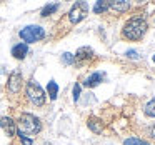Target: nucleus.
<instances>
[{
	"label": "nucleus",
	"instance_id": "4",
	"mask_svg": "<svg viewBox=\"0 0 155 145\" xmlns=\"http://www.w3.org/2000/svg\"><path fill=\"white\" fill-rule=\"evenodd\" d=\"M45 37V30L40 27V25H28V27L22 28L20 30V38L27 44H34V42H38Z\"/></svg>",
	"mask_w": 155,
	"mask_h": 145
},
{
	"label": "nucleus",
	"instance_id": "7",
	"mask_svg": "<svg viewBox=\"0 0 155 145\" xmlns=\"http://www.w3.org/2000/svg\"><path fill=\"white\" fill-rule=\"evenodd\" d=\"M0 127L5 130V133L8 135V137H14L15 133H17V125H15V122L12 120L10 117H2L0 118Z\"/></svg>",
	"mask_w": 155,
	"mask_h": 145
},
{
	"label": "nucleus",
	"instance_id": "15",
	"mask_svg": "<svg viewBox=\"0 0 155 145\" xmlns=\"http://www.w3.org/2000/svg\"><path fill=\"white\" fill-rule=\"evenodd\" d=\"M58 10V4H50V5H45L44 8H42V17H48V15H52L54 12Z\"/></svg>",
	"mask_w": 155,
	"mask_h": 145
},
{
	"label": "nucleus",
	"instance_id": "6",
	"mask_svg": "<svg viewBox=\"0 0 155 145\" xmlns=\"http://www.w3.org/2000/svg\"><path fill=\"white\" fill-rule=\"evenodd\" d=\"M7 88H8L10 94H17V92L22 88V74H20V72H12V74H10Z\"/></svg>",
	"mask_w": 155,
	"mask_h": 145
},
{
	"label": "nucleus",
	"instance_id": "12",
	"mask_svg": "<svg viewBox=\"0 0 155 145\" xmlns=\"http://www.w3.org/2000/svg\"><path fill=\"white\" fill-rule=\"evenodd\" d=\"M108 4H110V8H115L118 12H125L130 7V4H128L127 0H117V2H108Z\"/></svg>",
	"mask_w": 155,
	"mask_h": 145
},
{
	"label": "nucleus",
	"instance_id": "22",
	"mask_svg": "<svg viewBox=\"0 0 155 145\" xmlns=\"http://www.w3.org/2000/svg\"><path fill=\"white\" fill-rule=\"evenodd\" d=\"M147 132H148V135H150V137H152V138H153V140H155V125H152V127L148 128Z\"/></svg>",
	"mask_w": 155,
	"mask_h": 145
},
{
	"label": "nucleus",
	"instance_id": "8",
	"mask_svg": "<svg viewBox=\"0 0 155 145\" xmlns=\"http://www.w3.org/2000/svg\"><path fill=\"white\" fill-rule=\"evenodd\" d=\"M104 78H105V74H104V72H95V74L88 75V77L85 78L84 85H85V87H97V85L100 84Z\"/></svg>",
	"mask_w": 155,
	"mask_h": 145
},
{
	"label": "nucleus",
	"instance_id": "5",
	"mask_svg": "<svg viewBox=\"0 0 155 145\" xmlns=\"http://www.w3.org/2000/svg\"><path fill=\"white\" fill-rule=\"evenodd\" d=\"M87 14H88V5L85 2H77L68 12V20L72 24H78L80 20H84L87 17Z\"/></svg>",
	"mask_w": 155,
	"mask_h": 145
},
{
	"label": "nucleus",
	"instance_id": "16",
	"mask_svg": "<svg viewBox=\"0 0 155 145\" xmlns=\"http://www.w3.org/2000/svg\"><path fill=\"white\" fill-rule=\"evenodd\" d=\"M143 114L147 115V117H155V98H153V100H150L147 105H145Z\"/></svg>",
	"mask_w": 155,
	"mask_h": 145
},
{
	"label": "nucleus",
	"instance_id": "13",
	"mask_svg": "<svg viewBox=\"0 0 155 145\" xmlns=\"http://www.w3.org/2000/svg\"><path fill=\"white\" fill-rule=\"evenodd\" d=\"M108 8H110V4H108L107 0H98L97 4H95V7H94V12L95 14H105Z\"/></svg>",
	"mask_w": 155,
	"mask_h": 145
},
{
	"label": "nucleus",
	"instance_id": "14",
	"mask_svg": "<svg viewBox=\"0 0 155 145\" xmlns=\"http://www.w3.org/2000/svg\"><path fill=\"white\" fill-rule=\"evenodd\" d=\"M47 92H48V95H50L52 100H55L57 95H58V85L55 84L54 80H50V82H48V85H47Z\"/></svg>",
	"mask_w": 155,
	"mask_h": 145
},
{
	"label": "nucleus",
	"instance_id": "21",
	"mask_svg": "<svg viewBox=\"0 0 155 145\" xmlns=\"http://www.w3.org/2000/svg\"><path fill=\"white\" fill-rule=\"evenodd\" d=\"M127 57H130V58H138V54L135 50H128L127 52Z\"/></svg>",
	"mask_w": 155,
	"mask_h": 145
},
{
	"label": "nucleus",
	"instance_id": "9",
	"mask_svg": "<svg viewBox=\"0 0 155 145\" xmlns=\"http://www.w3.org/2000/svg\"><path fill=\"white\" fill-rule=\"evenodd\" d=\"M27 54H28V45L27 44H17L14 48H12V55H14L15 58H18V60L25 58Z\"/></svg>",
	"mask_w": 155,
	"mask_h": 145
},
{
	"label": "nucleus",
	"instance_id": "2",
	"mask_svg": "<svg viewBox=\"0 0 155 145\" xmlns=\"http://www.w3.org/2000/svg\"><path fill=\"white\" fill-rule=\"evenodd\" d=\"M42 130V124L35 115L32 114H22L18 118V135H35Z\"/></svg>",
	"mask_w": 155,
	"mask_h": 145
},
{
	"label": "nucleus",
	"instance_id": "17",
	"mask_svg": "<svg viewBox=\"0 0 155 145\" xmlns=\"http://www.w3.org/2000/svg\"><path fill=\"white\" fill-rule=\"evenodd\" d=\"M124 145H150L148 142L142 140V138H137V137H130L124 142Z\"/></svg>",
	"mask_w": 155,
	"mask_h": 145
},
{
	"label": "nucleus",
	"instance_id": "1",
	"mask_svg": "<svg viewBox=\"0 0 155 145\" xmlns=\"http://www.w3.org/2000/svg\"><path fill=\"white\" fill-rule=\"evenodd\" d=\"M147 32V22L142 17H132L125 22L122 35L128 40H140Z\"/></svg>",
	"mask_w": 155,
	"mask_h": 145
},
{
	"label": "nucleus",
	"instance_id": "23",
	"mask_svg": "<svg viewBox=\"0 0 155 145\" xmlns=\"http://www.w3.org/2000/svg\"><path fill=\"white\" fill-rule=\"evenodd\" d=\"M153 62H155V55H153Z\"/></svg>",
	"mask_w": 155,
	"mask_h": 145
},
{
	"label": "nucleus",
	"instance_id": "11",
	"mask_svg": "<svg viewBox=\"0 0 155 145\" xmlns=\"http://www.w3.org/2000/svg\"><path fill=\"white\" fill-rule=\"evenodd\" d=\"M92 54H94V50H92V48L82 47V48H78V50H77V54H75L74 57H75V60H84V58H90Z\"/></svg>",
	"mask_w": 155,
	"mask_h": 145
},
{
	"label": "nucleus",
	"instance_id": "10",
	"mask_svg": "<svg viewBox=\"0 0 155 145\" xmlns=\"http://www.w3.org/2000/svg\"><path fill=\"white\" fill-rule=\"evenodd\" d=\"M87 125H88V128H90L92 132H95V133H100L102 128H104L102 120H100V118H97V117H90L87 120Z\"/></svg>",
	"mask_w": 155,
	"mask_h": 145
},
{
	"label": "nucleus",
	"instance_id": "3",
	"mask_svg": "<svg viewBox=\"0 0 155 145\" xmlns=\"http://www.w3.org/2000/svg\"><path fill=\"white\" fill-rule=\"evenodd\" d=\"M27 97H28V100H30L34 105H37V107L44 105L45 100H47L44 88H42L40 85L34 80V78H32V80L27 84Z\"/></svg>",
	"mask_w": 155,
	"mask_h": 145
},
{
	"label": "nucleus",
	"instance_id": "18",
	"mask_svg": "<svg viewBox=\"0 0 155 145\" xmlns=\"http://www.w3.org/2000/svg\"><path fill=\"white\" fill-rule=\"evenodd\" d=\"M62 58H64V62H65V64H68V65H70V64H75V57H74L72 54H68V52L62 55Z\"/></svg>",
	"mask_w": 155,
	"mask_h": 145
},
{
	"label": "nucleus",
	"instance_id": "20",
	"mask_svg": "<svg viewBox=\"0 0 155 145\" xmlns=\"http://www.w3.org/2000/svg\"><path fill=\"white\" fill-rule=\"evenodd\" d=\"M18 137H20V140H22V143H24V145H32V143H34V140L28 138V137H25V135H18Z\"/></svg>",
	"mask_w": 155,
	"mask_h": 145
},
{
	"label": "nucleus",
	"instance_id": "19",
	"mask_svg": "<svg viewBox=\"0 0 155 145\" xmlns=\"http://www.w3.org/2000/svg\"><path fill=\"white\" fill-rule=\"evenodd\" d=\"M78 97H80V85L75 84V85H74V100L77 102V100H78Z\"/></svg>",
	"mask_w": 155,
	"mask_h": 145
}]
</instances>
